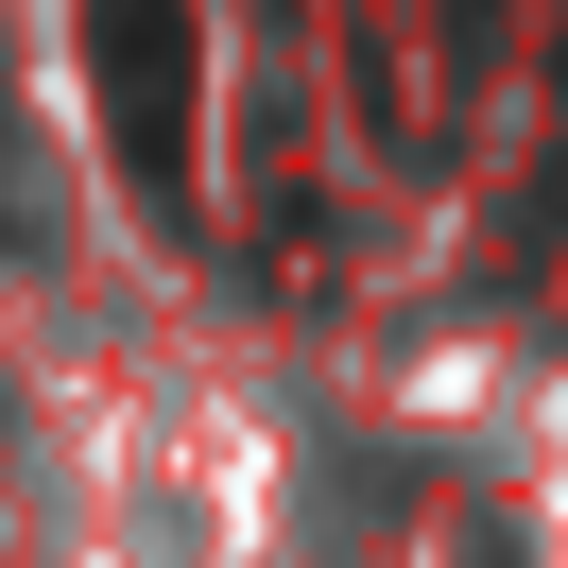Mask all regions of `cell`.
I'll use <instances>...</instances> for the list:
<instances>
[{
    "instance_id": "obj_1",
    "label": "cell",
    "mask_w": 568,
    "mask_h": 568,
    "mask_svg": "<svg viewBox=\"0 0 568 568\" xmlns=\"http://www.w3.org/2000/svg\"><path fill=\"white\" fill-rule=\"evenodd\" d=\"M87 52H104V121L139 190L190 207V0H87Z\"/></svg>"
}]
</instances>
